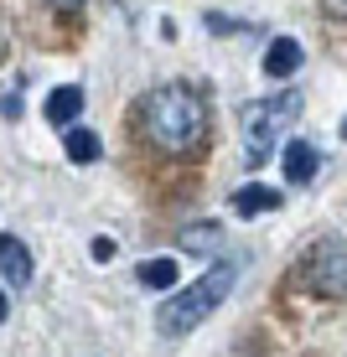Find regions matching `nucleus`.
<instances>
[{"instance_id": "obj_3", "label": "nucleus", "mask_w": 347, "mask_h": 357, "mask_svg": "<svg viewBox=\"0 0 347 357\" xmlns=\"http://www.w3.org/2000/svg\"><path fill=\"white\" fill-rule=\"evenodd\" d=\"M295 114H301V89L254 98V104L244 109V151H249V161H265L270 145L295 125Z\"/></svg>"}, {"instance_id": "obj_12", "label": "nucleus", "mask_w": 347, "mask_h": 357, "mask_svg": "<svg viewBox=\"0 0 347 357\" xmlns=\"http://www.w3.org/2000/svg\"><path fill=\"white\" fill-rule=\"evenodd\" d=\"M218 238H223V228H218V223H197V228L182 233V249H187V254H213V249H218Z\"/></svg>"}, {"instance_id": "obj_18", "label": "nucleus", "mask_w": 347, "mask_h": 357, "mask_svg": "<svg viewBox=\"0 0 347 357\" xmlns=\"http://www.w3.org/2000/svg\"><path fill=\"white\" fill-rule=\"evenodd\" d=\"M342 140H347V119H342Z\"/></svg>"}, {"instance_id": "obj_7", "label": "nucleus", "mask_w": 347, "mask_h": 357, "mask_svg": "<svg viewBox=\"0 0 347 357\" xmlns=\"http://www.w3.org/2000/svg\"><path fill=\"white\" fill-rule=\"evenodd\" d=\"M301 42H295V36H275V42H270V52H265V73L270 78H290L295 68H301Z\"/></svg>"}, {"instance_id": "obj_2", "label": "nucleus", "mask_w": 347, "mask_h": 357, "mask_svg": "<svg viewBox=\"0 0 347 357\" xmlns=\"http://www.w3.org/2000/svg\"><path fill=\"white\" fill-rule=\"evenodd\" d=\"M233 285H239V264H213L202 280H192L182 295H171V301L161 305V316H156L161 337H187V331H197L223 301H228Z\"/></svg>"}, {"instance_id": "obj_16", "label": "nucleus", "mask_w": 347, "mask_h": 357, "mask_svg": "<svg viewBox=\"0 0 347 357\" xmlns=\"http://www.w3.org/2000/svg\"><path fill=\"white\" fill-rule=\"evenodd\" d=\"M6 311H10V305H6V290H0V321H6Z\"/></svg>"}, {"instance_id": "obj_4", "label": "nucleus", "mask_w": 347, "mask_h": 357, "mask_svg": "<svg viewBox=\"0 0 347 357\" xmlns=\"http://www.w3.org/2000/svg\"><path fill=\"white\" fill-rule=\"evenodd\" d=\"M301 285L311 295H321V301H342V295H347V238L327 233V238H316L311 249H306Z\"/></svg>"}, {"instance_id": "obj_9", "label": "nucleus", "mask_w": 347, "mask_h": 357, "mask_svg": "<svg viewBox=\"0 0 347 357\" xmlns=\"http://www.w3.org/2000/svg\"><path fill=\"white\" fill-rule=\"evenodd\" d=\"M78 114H83V93L78 89H52V98H47V119H52L57 130H73Z\"/></svg>"}, {"instance_id": "obj_6", "label": "nucleus", "mask_w": 347, "mask_h": 357, "mask_svg": "<svg viewBox=\"0 0 347 357\" xmlns=\"http://www.w3.org/2000/svg\"><path fill=\"white\" fill-rule=\"evenodd\" d=\"M0 275L6 285H31V249L16 233H0Z\"/></svg>"}, {"instance_id": "obj_14", "label": "nucleus", "mask_w": 347, "mask_h": 357, "mask_svg": "<svg viewBox=\"0 0 347 357\" xmlns=\"http://www.w3.org/2000/svg\"><path fill=\"white\" fill-rule=\"evenodd\" d=\"M321 10H327V16H337V21H347V0H321Z\"/></svg>"}, {"instance_id": "obj_8", "label": "nucleus", "mask_w": 347, "mask_h": 357, "mask_svg": "<svg viewBox=\"0 0 347 357\" xmlns=\"http://www.w3.org/2000/svg\"><path fill=\"white\" fill-rule=\"evenodd\" d=\"M63 151H68V161H73V166H94L98 155H104V145H98V135H94V130L73 125V130L63 135Z\"/></svg>"}, {"instance_id": "obj_11", "label": "nucleus", "mask_w": 347, "mask_h": 357, "mask_svg": "<svg viewBox=\"0 0 347 357\" xmlns=\"http://www.w3.org/2000/svg\"><path fill=\"white\" fill-rule=\"evenodd\" d=\"M182 280V264L177 259H145L140 264V285L145 290H171Z\"/></svg>"}, {"instance_id": "obj_5", "label": "nucleus", "mask_w": 347, "mask_h": 357, "mask_svg": "<svg viewBox=\"0 0 347 357\" xmlns=\"http://www.w3.org/2000/svg\"><path fill=\"white\" fill-rule=\"evenodd\" d=\"M285 181H290V187H311L316 181V171H321V155H316V145L311 140H290L285 145Z\"/></svg>"}, {"instance_id": "obj_10", "label": "nucleus", "mask_w": 347, "mask_h": 357, "mask_svg": "<svg viewBox=\"0 0 347 357\" xmlns=\"http://www.w3.org/2000/svg\"><path fill=\"white\" fill-rule=\"evenodd\" d=\"M275 207H280V192H270V187H239V192H233V213H239V218L275 213Z\"/></svg>"}, {"instance_id": "obj_17", "label": "nucleus", "mask_w": 347, "mask_h": 357, "mask_svg": "<svg viewBox=\"0 0 347 357\" xmlns=\"http://www.w3.org/2000/svg\"><path fill=\"white\" fill-rule=\"evenodd\" d=\"M0 57H6V31H0Z\"/></svg>"}, {"instance_id": "obj_13", "label": "nucleus", "mask_w": 347, "mask_h": 357, "mask_svg": "<svg viewBox=\"0 0 347 357\" xmlns=\"http://www.w3.org/2000/svg\"><path fill=\"white\" fill-rule=\"evenodd\" d=\"M89 249H94V259H98V264H104V259H115V238H94Z\"/></svg>"}, {"instance_id": "obj_1", "label": "nucleus", "mask_w": 347, "mask_h": 357, "mask_svg": "<svg viewBox=\"0 0 347 357\" xmlns=\"http://www.w3.org/2000/svg\"><path fill=\"white\" fill-rule=\"evenodd\" d=\"M140 125H145V140L161 155H192V151H202L213 119H207V104H202L197 89H187V83H161V89L145 93Z\"/></svg>"}, {"instance_id": "obj_15", "label": "nucleus", "mask_w": 347, "mask_h": 357, "mask_svg": "<svg viewBox=\"0 0 347 357\" xmlns=\"http://www.w3.org/2000/svg\"><path fill=\"white\" fill-rule=\"evenodd\" d=\"M47 6H57V10H78L83 0H47Z\"/></svg>"}]
</instances>
